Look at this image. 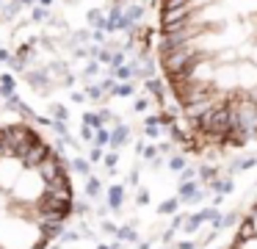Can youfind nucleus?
Here are the masks:
<instances>
[{
    "label": "nucleus",
    "mask_w": 257,
    "mask_h": 249,
    "mask_svg": "<svg viewBox=\"0 0 257 249\" xmlns=\"http://www.w3.org/2000/svg\"><path fill=\"white\" fill-rule=\"evenodd\" d=\"M210 216H216V210H202V213H194V216L188 219V224H185V230H188V232H194L196 227H199L205 219H210Z\"/></svg>",
    "instance_id": "obj_3"
},
{
    "label": "nucleus",
    "mask_w": 257,
    "mask_h": 249,
    "mask_svg": "<svg viewBox=\"0 0 257 249\" xmlns=\"http://www.w3.org/2000/svg\"><path fill=\"white\" fill-rule=\"evenodd\" d=\"M72 213V180L31 125H0V249H47Z\"/></svg>",
    "instance_id": "obj_2"
},
{
    "label": "nucleus",
    "mask_w": 257,
    "mask_h": 249,
    "mask_svg": "<svg viewBox=\"0 0 257 249\" xmlns=\"http://www.w3.org/2000/svg\"><path fill=\"white\" fill-rule=\"evenodd\" d=\"M161 69L183 127L194 138L213 108L251 103L257 89V0H161Z\"/></svg>",
    "instance_id": "obj_1"
},
{
    "label": "nucleus",
    "mask_w": 257,
    "mask_h": 249,
    "mask_svg": "<svg viewBox=\"0 0 257 249\" xmlns=\"http://www.w3.org/2000/svg\"><path fill=\"white\" fill-rule=\"evenodd\" d=\"M229 188H232V183H229V180H221V183H216V191H218V194L229 191Z\"/></svg>",
    "instance_id": "obj_4"
},
{
    "label": "nucleus",
    "mask_w": 257,
    "mask_h": 249,
    "mask_svg": "<svg viewBox=\"0 0 257 249\" xmlns=\"http://www.w3.org/2000/svg\"><path fill=\"white\" fill-rule=\"evenodd\" d=\"M254 166V158H246V160H240V169H251Z\"/></svg>",
    "instance_id": "obj_5"
}]
</instances>
